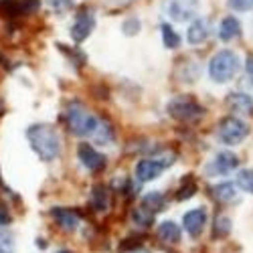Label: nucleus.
Segmentation results:
<instances>
[{"instance_id": "4", "label": "nucleus", "mask_w": 253, "mask_h": 253, "mask_svg": "<svg viewBox=\"0 0 253 253\" xmlns=\"http://www.w3.org/2000/svg\"><path fill=\"white\" fill-rule=\"evenodd\" d=\"M166 112L172 120L182 122V124H191L197 122L205 116V108L193 97L188 95H176L166 103Z\"/></svg>"}, {"instance_id": "1", "label": "nucleus", "mask_w": 253, "mask_h": 253, "mask_svg": "<svg viewBox=\"0 0 253 253\" xmlns=\"http://www.w3.org/2000/svg\"><path fill=\"white\" fill-rule=\"evenodd\" d=\"M27 140L33 152L43 162H53L61 154V138L49 124H33L27 130Z\"/></svg>"}, {"instance_id": "27", "label": "nucleus", "mask_w": 253, "mask_h": 253, "mask_svg": "<svg viewBox=\"0 0 253 253\" xmlns=\"http://www.w3.org/2000/svg\"><path fill=\"white\" fill-rule=\"evenodd\" d=\"M95 138H97L101 144L112 142V138H114V130H112V126H110L108 122H99V128H97V132H95Z\"/></svg>"}, {"instance_id": "35", "label": "nucleus", "mask_w": 253, "mask_h": 253, "mask_svg": "<svg viewBox=\"0 0 253 253\" xmlns=\"http://www.w3.org/2000/svg\"><path fill=\"white\" fill-rule=\"evenodd\" d=\"M57 253H71V251H67V249H63V251H57Z\"/></svg>"}, {"instance_id": "11", "label": "nucleus", "mask_w": 253, "mask_h": 253, "mask_svg": "<svg viewBox=\"0 0 253 253\" xmlns=\"http://www.w3.org/2000/svg\"><path fill=\"white\" fill-rule=\"evenodd\" d=\"M207 227V211L201 209H193V211H186L182 215V229L186 231L193 239H199L203 235V231Z\"/></svg>"}, {"instance_id": "31", "label": "nucleus", "mask_w": 253, "mask_h": 253, "mask_svg": "<svg viewBox=\"0 0 253 253\" xmlns=\"http://www.w3.org/2000/svg\"><path fill=\"white\" fill-rule=\"evenodd\" d=\"M10 215L6 213V211H0V227H6V225H10Z\"/></svg>"}, {"instance_id": "34", "label": "nucleus", "mask_w": 253, "mask_h": 253, "mask_svg": "<svg viewBox=\"0 0 253 253\" xmlns=\"http://www.w3.org/2000/svg\"><path fill=\"white\" fill-rule=\"evenodd\" d=\"M0 188H4V191H6L8 195H10V188H8L6 184H4V180H2V178H0Z\"/></svg>"}, {"instance_id": "19", "label": "nucleus", "mask_w": 253, "mask_h": 253, "mask_svg": "<svg viewBox=\"0 0 253 253\" xmlns=\"http://www.w3.org/2000/svg\"><path fill=\"white\" fill-rule=\"evenodd\" d=\"M154 217H156L154 211H150L148 207H144V205L132 211V221H134V225H138L140 229H148V227L154 223Z\"/></svg>"}, {"instance_id": "26", "label": "nucleus", "mask_w": 253, "mask_h": 253, "mask_svg": "<svg viewBox=\"0 0 253 253\" xmlns=\"http://www.w3.org/2000/svg\"><path fill=\"white\" fill-rule=\"evenodd\" d=\"M140 29H142V23H140V18H136V16L126 18V20H124V25H122L124 35H128V37L138 35V33H140Z\"/></svg>"}, {"instance_id": "33", "label": "nucleus", "mask_w": 253, "mask_h": 253, "mask_svg": "<svg viewBox=\"0 0 253 253\" xmlns=\"http://www.w3.org/2000/svg\"><path fill=\"white\" fill-rule=\"evenodd\" d=\"M110 4H114V6H124V4H130V2H134V0H108Z\"/></svg>"}, {"instance_id": "5", "label": "nucleus", "mask_w": 253, "mask_h": 253, "mask_svg": "<svg viewBox=\"0 0 253 253\" xmlns=\"http://www.w3.org/2000/svg\"><path fill=\"white\" fill-rule=\"evenodd\" d=\"M217 136L225 146H237L249 136V126L237 116H229L219 124Z\"/></svg>"}, {"instance_id": "25", "label": "nucleus", "mask_w": 253, "mask_h": 253, "mask_svg": "<svg viewBox=\"0 0 253 253\" xmlns=\"http://www.w3.org/2000/svg\"><path fill=\"white\" fill-rule=\"evenodd\" d=\"M16 241L8 229H0V253H14Z\"/></svg>"}, {"instance_id": "8", "label": "nucleus", "mask_w": 253, "mask_h": 253, "mask_svg": "<svg viewBox=\"0 0 253 253\" xmlns=\"http://www.w3.org/2000/svg\"><path fill=\"white\" fill-rule=\"evenodd\" d=\"M164 10L176 23H186L199 12V0H166Z\"/></svg>"}, {"instance_id": "13", "label": "nucleus", "mask_w": 253, "mask_h": 253, "mask_svg": "<svg viewBox=\"0 0 253 253\" xmlns=\"http://www.w3.org/2000/svg\"><path fill=\"white\" fill-rule=\"evenodd\" d=\"M209 35H211L209 20L207 18H197V20H193L191 27H188V31H186V41L191 45H203L209 39Z\"/></svg>"}, {"instance_id": "17", "label": "nucleus", "mask_w": 253, "mask_h": 253, "mask_svg": "<svg viewBox=\"0 0 253 253\" xmlns=\"http://www.w3.org/2000/svg\"><path fill=\"white\" fill-rule=\"evenodd\" d=\"M180 235H182V231H180V225L174 223V221H162L158 225V239L164 241V243H178L180 241Z\"/></svg>"}, {"instance_id": "29", "label": "nucleus", "mask_w": 253, "mask_h": 253, "mask_svg": "<svg viewBox=\"0 0 253 253\" xmlns=\"http://www.w3.org/2000/svg\"><path fill=\"white\" fill-rule=\"evenodd\" d=\"M51 6L55 10H59V12H63V10H67V8L73 6V0H51Z\"/></svg>"}, {"instance_id": "14", "label": "nucleus", "mask_w": 253, "mask_h": 253, "mask_svg": "<svg viewBox=\"0 0 253 253\" xmlns=\"http://www.w3.org/2000/svg\"><path fill=\"white\" fill-rule=\"evenodd\" d=\"M237 188H239L237 182H221V184H215L211 188V195H213V199L219 203H235L239 199Z\"/></svg>"}, {"instance_id": "32", "label": "nucleus", "mask_w": 253, "mask_h": 253, "mask_svg": "<svg viewBox=\"0 0 253 253\" xmlns=\"http://www.w3.org/2000/svg\"><path fill=\"white\" fill-rule=\"evenodd\" d=\"M245 71H247L249 77H253V57H247V61H245Z\"/></svg>"}, {"instance_id": "22", "label": "nucleus", "mask_w": 253, "mask_h": 253, "mask_svg": "<svg viewBox=\"0 0 253 253\" xmlns=\"http://www.w3.org/2000/svg\"><path fill=\"white\" fill-rule=\"evenodd\" d=\"M160 31H162V43H164L166 49H178V47H180V35H178L170 25L162 23Z\"/></svg>"}, {"instance_id": "23", "label": "nucleus", "mask_w": 253, "mask_h": 253, "mask_svg": "<svg viewBox=\"0 0 253 253\" xmlns=\"http://www.w3.org/2000/svg\"><path fill=\"white\" fill-rule=\"evenodd\" d=\"M235 182L243 193L253 195V168H243V170H239Z\"/></svg>"}, {"instance_id": "9", "label": "nucleus", "mask_w": 253, "mask_h": 253, "mask_svg": "<svg viewBox=\"0 0 253 253\" xmlns=\"http://www.w3.org/2000/svg\"><path fill=\"white\" fill-rule=\"evenodd\" d=\"M95 29V14L87 8H83L75 20H73V25H71V39L75 41V43H83Z\"/></svg>"}, {"instance_id": "21", "label": "nucleus", "mask_w": 253, "mask_h": 253, "mask_svg": "<svg viewBox=\"0 0 253 253\" xmlns=\"http://www.w3.org/2000/svg\"><path fill=\"white\" fill-rule=\"evenodd\" d=\"M142 205L148 207L150 211H154V213H160V211L166 209V199H164V195H162L160 191H152V193H148V195H144Z\"/></svg>"}, {"instance_id": "3", "label": "nucleus", "mask_w": 253, "mask_h": 253, "mask_svg": "<svg viewBox=\"0 0 253 253\" xmlns=\"http://www.w3.org/2000/svg\"><path fill=\"white\" fill-rule=\"evenodd\" d=\"M241 69V59L235 51L223 49L209 61V75L215 83H229Z\"/></svg>"}, {"instance_id": "2", "label": "nucleus", "mask_w": 253, "mask_h": 253, "mask_svg": "<svg viewBox=\"0 0 253 253\" xmlns=\"http://www.w3.org/2000/svg\"><path fill=\"white\" fill-rule=\"evenodd\" d=\"M65 122L71 134L79 138H91L99 128V120L79 101H71L65 110Z\"/></svg>"}, {"instance_id": "10", "label": "nucleus", "mask_w": 253, "mask_h": 253, "mask_svg": "<svg viewBox=\"0 0 253 253\" xmlns=\"http://www.w3.org/2000/svg\"><path fill=\"white\" fill-rule=\"evenodd\" d=\"M77 158L81 162L83 168H87L89 172H99L105 168V156L99 154L91 144H79V148H77Z\"/></svg>"}, {"instance_id": "24", "label": "nucleus", "mask_w": 253, "mask_h": 253, "mask_svg": "<svg viewBox=\"0 0 253 253\" xmlns=\"http://www.w3.org/2000/svg\"><path fill=\"white\" fill-rule=\"evenodd\" d=\"M231 219L229 217H225V215H221V217H217L215 219V225H213V239H223V237H227L229 233H231Z\"/></svg>"}, {"instance_id": "20", "label": "nucleus", "mask_w": 253, "mask_h": 253, "mask_svg": "<svg viewBox=\"0 0 253 253\" xmlns=\"http://www.w3.org/2000/svg\"><path fill=\"white\" fill-rule=\"evenodd\" d=\"M197 191H199L197 180H195L193 176H186V178L180 182V186H178L176 201H188V199H193V197L197 195Z\"/></svg>"}, {"instance_id": "7", "label": "nucleus", "mask_w": 253, "mask_h": 253, "mask_svg": "<svg viewBox=\"0 0 253 253\" xmlns=\"http://www.w3.org/2000/svg\"><path fill=\"white\" fill-rule=\"evenodd\" d=\"M239 168V158L237 154L229 152V150H221L215 154V158L205 166V174L207 176H227L231 172H235Z\"/></svg>"}, {"instance_id": "6", "label": "nucleus", "mask_w": 253, "mask_h": 253, "mask_svg": "<svg viewBox=\"0 0 253 253\" xmlns=\"http://www.w3.org/2000/svg\"><path fill=\"white\" fill-rule=\"evenodd\" d=\"M174 156H160V158H144L136 164V180L152 182L162 176L168 166H172Z\"/></svg>"}, {"instance_id": "15", "label": "nucleus", "mask_w": 253, "mask_h": 253, "mask_svg": "<svg viewBox=\"0 0 253 253\" xmlns=\"http://www.w3.org/2000/svg\"><path fill=\"white\" fill-rule=\"evenodd\" d=\"M241 37V23L235 18V16H227L221 20L219 25V39L225 41V43H231Z\"/></svg>"}, {"instance_id": "12", "label": "nucleus", "mask_w": 253, "mask_h": 253, "mask_svg": "<svg viewBox=\"0 0 253 253\" xmlns=\"http://www.w3.org/2000/svg\"><path fill=\"white\" fill-rule=\"evenodd\" d=\"M51 217L55 219V223L63 231H67V233H73V231H77V227L81 225L79 215L75 213L73 209H67V207H53L51 209Z\"/></svg>"}, {"instance_id": "30", "label": "nucleus", "mask_w": 253, "mask_h": 253, "mask_svg": "<svg viewBox=\"0 0 253 253\" xmlns=\"http://www.w3.org/2000/svg\"><path fill=\"white\" fill-rule=\"evenodd\" d=\"M140 245H142V243H140L138 239H126V241L120 245V249H122V251H128V249H138Z\"/></svg>"}, {"instance_id": "18", "label": "nucleus", "mask_w": 253, "mask_h": 253, "mask_svg": "<svg viewBox=\"0 0 253 253\" xmlns=\"http://www.w3.org/2000/svg\"><path fill=\"white\" fill-rule=\"evenodd\" d=\"M91 207L93 211H97V213H105L110 207V193L108 188H105L103 184H95L93 191H91Z\"/></svg>"}, {"instance_id": "16", "label": "nucleus", "mask_w": 253, "mask_h": 253, "mask_svg": "<svg viewBox=\"0 0 253 253\" xmlns=\"http://www.w3.org/2000/svg\"><path fill=\"white\" fill-rule=\"evenodd\" d=\"M227 103H229V108L237 114H247V116L253 114V97L247 93H241V91L229 93Z\"/></svg>"}, {"instance_id": "28", "label": "nucleus", "mask_w": 253, "mask_h": 253, "mask_svg": "<svg viewBox=\"0 0 253 253\" xmlns=\"http://www.w3.org/2000/svg\"><path fill=\"white\" fill-rule=\"evenodd\" d=\"M229 6L237 10V12H247V10H253V0H227Z\"/></svg>"}]
</instances>
